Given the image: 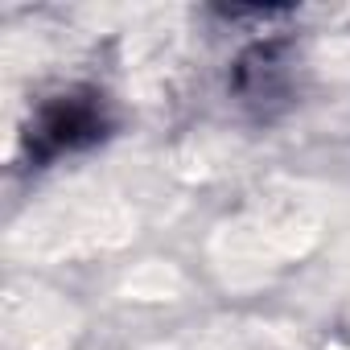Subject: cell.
I'll use <instances>...</instances> for the list:
<instances>
[{
	"mask_svg": "<svg viewBox=\"0 0 350 350\" xmlns=\"http://www.w3.org/2000/svg\"><path fill=\"white\" fill-rule=\"evenodd\" d=\"M293 87H297V58L288 38H260L231 66V95L256 120H272L280 107H288Z\"/></svg>",
	"mask_w": 350,
	"mask_h": 350,
	"instance_id": "cell-2",
	"label": "cell"
},
{
	"mask_svg": "<svg viewBox=\"0 0 350 350\" xmlns=\"http://www.w3.org/2000/svg\"><path fill=\"white\" fill-rule=\"evenodd\" d=\"M116 132V116L103 91L95 87H66L58 95H46L21 132V152L29 165H54L62 157H79L99 148Z\"/></svg>",
	"mask_w": 350,
	"mask_h": 350,
	"instance_id": "cell-1",
	"label": "cell"
}]
</instances>
